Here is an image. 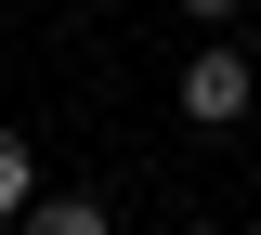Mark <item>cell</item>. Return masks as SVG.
I'll return each instance as SVG.
<instances>
[{
	"label": "cell",
	"instance_id": "277c9868",
	"mask_svg": "<svg viewBox=\"0 0 261 235\" xmlns=\"http://www.w3.org/2000/svg\"><path fill=\"white\" fill-rule=\"evenodd\" d=\"M183 13H196V27H222V13H248V0H183Z\"/></svg>",
	"mask_w": 261,
	"mask_h": 235
},
{
	"label": "cell",
	"instance_id": "7a4b0ae2",
	"mask_svg": "<svg viewBox=\"0 0 261 235\" xmlns=\"http://www.w3.org/2000/svg\"><path fill=\"white\" fill-rule=\"evenodd\" d=\"M13 235H118V222H105L92 196H39V209H27V222H13Z\"/></svg>",
	"mask_w": 261,
	"mask_h": 235
},
{
	"label": "cell",
	"instance_id": "3957f363",
	"mask_svg": "<svg viewBox=\"0 0 261 235\" xmlns=\"http://www.w3.org/2000/svg\"><path fill=\"white\" fill-rule=\"evenodd\" d=\"M27 209H39V157H27V144H0V235L27 222Z\"/></svg>",
	"mask_w": 261,
	"mask_h": 235
},
{
	"label": "cell",
	"instance_id": "6da1fadb",
	"mask_svg": "<svg viewBox=\"0 0 261 235\" xmlns=\"http://www.w3.org/2000/svg\"><path fill=\"white\" fill-rule=\"evenodd\" d=\"M248 105H261V66L235 53V39H196V53H183V118H196V131H235Z\"/></svg>",
	"mask_w": 261,
	"mask_h": 235
}]
</instances>
